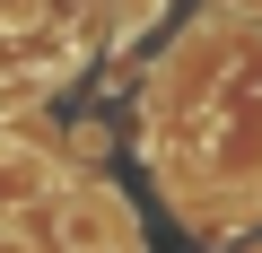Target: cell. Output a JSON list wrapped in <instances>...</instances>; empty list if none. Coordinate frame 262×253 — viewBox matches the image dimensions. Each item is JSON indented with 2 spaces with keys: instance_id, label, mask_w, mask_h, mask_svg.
<instances>
[{
  "instance_id": "obj_2",
  "label": "cell",
  "mask_w": 262,
  "mask_h": 253,
  "mask_svg": "<svg viewBox=\"0 0 262 253\" xmlns=\"http://www.w3.org/2000/svg\"><path fill=\"white\" fill-rule=\"evenodd\" d=\"M44 192V157L35 149H0V210H27Z\"/></svg>"
},
{
  "instance_id": "obj_3",
  "label": "cell",
  "mask_w": 262,
  "mask_h": 253,
  "mask_svg": "<svg viewBox=\"0 0 262 253\" xmlns=\"http://www.w3.org/2000/svg\"><path fill=\"white\" fill-rule=\"evenodd\" d=\"M35 9H44V0H0V27H27Z\"/></svg>"
},
{
  "instance_id": "obj_1",
  "label": "cell",
  "mask_w": 262,
  "mask_h": 253,
  "mask_svg": "<svg viewBox=\"0 0 262 253\" xmlns=\"http://www.w3.org/2000/svg\"><path fill=\"white\" fill-rule=\"evenodd\" d=\"M114 218H122V210H114L105 192H70L61 218H53V236H61V253H105V244H114Z\"/></svg>"
}]
</instances>
